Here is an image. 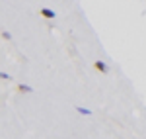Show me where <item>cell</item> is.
I'll return each instance as SVG.
<instances>
[{
  "mask_svg": "<svg viewBox=\"0 0 146 139\" xmlns=\"http://www.w3.org/2000/svg\"><path fill=\"white\" fill-rule=\"evenodd\" d=\"M39 16H43L45 20H53V18H55V12L51 10V8H41V10H39Z\"/></svg>",
  "mask_w": 146,
  "mask_h": 139,
  "instance_id": "obj_1",
  "label": "cell"
},
{
  "mask_svg": "<svg viewBox=\"0 0 146 139\" xmlns=\"http://www.w3.org/2000/svg\"><path fill=\"white\" fill-rule=\"evenodd\" d=\"M94 69L96 71H100V73H107V65H105V63H103V61H96V63H94Z\"/></svg>",
  "mask_w": 146,
  "mask_h": 139,
  "instance_id": "obj_2",
  "label": "cell"
},
{
  "mask_svg": "<svg viewBox=\"0 0 146 139\" xmlns=\"http://www.w3.org/2000/svg\"><path fill=\"white\" fill-rule=\"evenodd\" d=\"M16 90H18V92H33V88H31V86H25V84H18Z\"/></svg>",
  "mask_w": 146,
  "mask_h": 139,
  "instance_id": "obj_3",
  "label": "cell"
},
{
  "mask_svg": "<svg viewBox=\"0 0 146 139\" xmlns=\"http://www.w3.org/2000/svg\"><path fill=\"white\" fill-rule=\"evenodd\" d=\"M76 110H78L80 114H86V116H90V114H92L90 110H86V108H76Z\"/></svg>",
  "mask_w": 146,
  "mask_h": 139,
  "instance_id": "obj_4",
  "label": "cell"
},
{
  "mask_svg": "<svg viewBox=\"0 0 146 139\" xmlns=\"http://www.w3.org/2000/svg\"><path fill=\"white\" fill-rule=\"evenodd\" d=\"M0 79H2V81H10L12 77H8V75H6V73H2V75H0Z\"/></svg>",
  "mask_w": 146,
  "mask_h": 139,
  "instance_id": "obj_5",
  "label": "cell"
},
{
  "mask_svg": "<svg viewBox=\"0 0 146 139\" xmlns=\"http://www.w3.org/2000/svg\"><path fill=\"white\" fill-rule=\"evenodd\" d=\"M2 37H4V39H8V41H10V34H8V32H2Z\"/></svg>",
  "mask_w": 146,
  "mask_h": 139,
  "instance_id": "obj_6",
  "label": "cell"
}]
</instances>
